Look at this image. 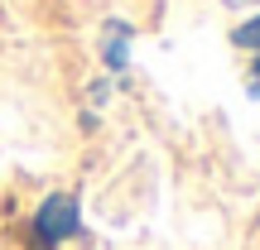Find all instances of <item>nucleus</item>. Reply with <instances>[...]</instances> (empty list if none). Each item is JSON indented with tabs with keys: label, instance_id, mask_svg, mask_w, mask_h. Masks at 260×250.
I'll use <instances>...</instances> for the list:
<instances>
[{
	"label": "nucleus",
	"instance_id": "f03ea898",
	"mask_svg": "<svg viewBox=\"0 0 260 250\" xmlns=\"http://www.w3.org/2000/svg\"><path fill=\"white\" fill-rule=\"evenodd\" d=\"M125 48H130V29H121V24H111V44H106V63L111 67H125Z\"/></svg>",
	"mask_w": 260,
	"mask_h": 250
},
{
	"label": "nucleus",
	"instance_id": "7ed1b4c3",
	"mask_svg": "<svg viewBox=\"0 0 260 250\" xmlns=\"http://www.w3.org/2000/svg\"><path fill=\"white\" fill-rule=\"evenodd\" d=\"M232 39H236V48H246V53H255V58H260V15H255V19H246V24L236 29Z\"/></svg>",
	"mask_w": 260,
	"mask_h": 250
},
{
	"label": "nucleus",
	"instance_id": "f257e3e1",
	"mask_svg": "<svg viewBox=\"0 0 260 250\" xmlns=\"http://www.w3.org/2000/svg\"><path fill=\"white\" fill-rule=\"evenodd\" d=\"M29 236H34L39 250H58L68 241V236H82V212H77L73 197H44L34 212V226H29Z\"/></svg>",
	"mask_w": 260,
	"mask_h": 250
},
{
	"label": "nucleus",
	"instance_id": "20e7f679",
	"mask_svg": "<svg viewBox=\"0 0 260 250\" xmlns=\"http://www.w3.org/2000/svg\"><path fill=\"white\" fill-rule=\"evenodd\" d=\"M251 92L260 96V58H255V67H251Z\"/></svg>",
	"mask_w": 260,
	"mask_h": 250
}]
</instances>
